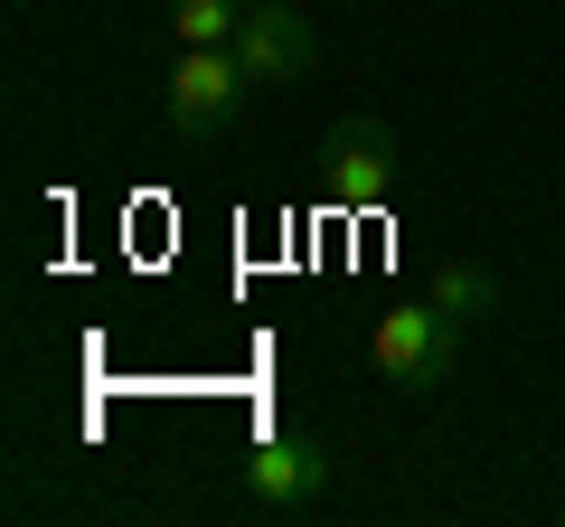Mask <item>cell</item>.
I'll return each instance as SVG.
<instances>
[{
	"label": "cell",
	"mask_w": 565,
	"mask_h": 527,
	"mask_svg": "<svg viewBox=\"0 0 565 527\" xmlns=\"http://www.w3.org/2000/svg\"><path fill=\"white\" fill-rule=\"evenodd\" d=\"M452 348H462V321H452V311H434V302H405V311H386V321L367 330L377 377L405 386V396H434V386L452 377Z\"/></svg>",
	"instance_id": "obj_2"
},
{
	"label": "cell",
	"mask_w": 565,
	"mask_h": 527,
	"mask_svg": "<svg viewBox=\"0 0 565 527\" xmlns=\"http://www.w3.org/2000/svg\"><path fill=\"white\" fill-rule=\"evenodd\" d=\"M245 95H255V76H245L236 47H180V66H170V132L207 142V132H226L245 114Z\"/></svg>",
	"instance_id": "obj_3"
},
{
	"label": "cell",
	"mask_w": 565,
	"mask_h": 527,
	"mask_svg": "<svg viewBox=\"0 0 565 527\" xmlns=\"http://www.w3.org/2000/svg\"><path fill=\"white\" fill-rule=\"evenodd\" d=\"M236 57H245V76H255V85H292V76L321 66V39H311V20L292 10V0H255L245 29H236Z\"/></svg>",
	"instance_id": "obj_5"
},
{
	"label": "cell",
	"mask_w": 565,
	"mask_h": 527,
	"mask_svg": "<svg viewBox=\"0 0 565 527\" xmlns=\"http://www.w3.org/2000/svg\"><path fill=\"white\" fill-rule=\"evenodd\" d=\"M245 10L255 0H170V29H180V47H236Z\"/></svg>",
	"instance_id": "obj_7"
},
{
	"label": "cell",
	"mask_w": 565,
	"mask_h": 527,
	"mask_svg": "<svg viewBox=\"0 0 565 527\" xmlns=\"http://www.w3.org/2000/svg\"><path fill=\"white\" fill-rule=\"evenodd\" d=\"M245 490H255L264 508H321L330 499V452L311 443V433H264L255 452H245Z\"/></svg>",
	"instance_id": "obj_4"
},
{
	"label": "cell",
	"mask_w": 565,
	"mask_h": 527,
	"mask_svg": "<svg viewBox=\"0 0 565 527\" xmlns=\"http://www.w3.org/2000/svg\"><path fill=\"white\" fill-rule=\"evenodd\" d=\"M424 302L452 311L462 330H481L490 311H500V273H490V264H471V255H444V264H434V292H424Z\"/></svg>",
	"instance_id": "obj_6"
},
{
	"label": "cell",
	"mask_w": 565,
	"mask_h": 527,
	"mask_svg": "<svg viewBox=\"0 0 565 527\" xmlns=\"http://www.w3.org/2000/svg\"><path fill=\"white\" fill-rule=\"evenodd\" d=\"M311 180H321L330 207H386L396 180H405V151L377 114H340L321 132V151H311Z\"/></svg>",
	"instance_id": "obj_1"
}]
</instances>
